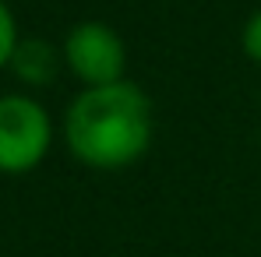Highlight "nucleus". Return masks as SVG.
Wrapping results in <instances>:
<instances>
[{
  "mask_svg": "<svg viewBox=\"0 0 261 257\" xmlns=\"http://www.w3.org/2000/svg\"><path fill=\"white\" fill-rule=\"evenodd\" d=\"M152 99L134 81L82 88L64 113L67 152L99 173L134 166L152 145Z\"/></svg>",
  "mask_w": 261,
  "mask_h": 257,
  "instance_id": "nucleus-1",
  "label": "nucleus"
},
{
  "mask_svg": "<svg viewBox=\"0 0 261 257\" xmlns=\"http://www.w3.org/2000/svg\"><path fill=\"white\" fill-rule=\"evenodd\" d=\"M53 120L32 95H0V173L25 176L46 159Z\"/></svg>",
  "mask_w": 261,
  "mask_h": 257,
  "instance_id": "nucleus-2",
  "label": "nucleus"
},
{
  "mask_svg": "<svg viewBox=\"0 0 261 257\" xmlns=\"http://www.w3.org/2000/svg\"><path fill=\"white\" fill-rule=\"evenodd\" d=\"M64 67L85 88L124 81L127 49L106 21H78L64 39Z\"/></svg>",
  "mask_w": 261,
  "mask_h": 257,
  "instance_id": "nucleus-3",
  "label": "nucleus"
},
{
  "mask_svg": "<svg viewBox=\"0 0 261 257\" xmlns=\"http://www.w3.org/2000/svg\"><path fill=\"white\" fill-rule=\"evenodd\" d=\"M60 64H64V46H53L49 39H18L7 67L18 74V81L43 88L60 74Z\"/></svg>",
  "mask_w": 261,
  "mask_h": 257,
  "instance_id": "nucleus-4",
  "label": "nucleus"
},
{
  "mask_svg": "<svg viewBox=\"0 0 261 257\" xmlns=\"http://www.w3.org/2000/svg\"><path fill=\"white\" fill-rule=\"evenodd\" d=\"M14 46H18V25H14V14H11V7L0 0V71L11 64V53H14Z\"/></svg>",
  "mask_w": 261,
  "mask_h": 257,
  "instance_id": "nucleus-5",
  "label": "nucleus"
},
{
  "mask_svg": "<svg viewBox=\"0 0 261 257\" xmlns=\"http://www.w3.org/2000/svg\"><path fill=\"white\" fill-rule=\"evenodd\" d=\"M240 46H244V56L261 64V7L244 21V32H240Z\"/></svg>",
  "mask_w": 261,
  "mask_h": 257,
  "instance_id": "nucleus-6",
  "label": "nucleus"
}]
</instances>
